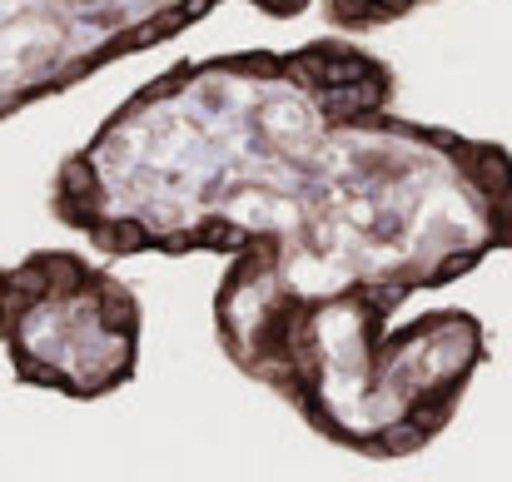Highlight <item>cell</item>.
I'll return each instance as SVG.
<instances>
[{
  "label": "cell",
  "instance_id": "cell-1",
  "mask_svg": "<svg viewBox=\"0 0 512 482\" xmlns=\"http://www.w3.org/2000/svg\"><path fill=\"white\" fill-rule=\"evenodd\" d=\"M353 35L179 60L50 174V219L105 259L259 249L299 289L438 294L512 254V150L393 110Z\"/></svg>",
  "mask_w": 512,
  "mask_h": 482
},
{
  "label": "cell",
  "instance_id": "cell-5",
  "mask_svg": "<svg viewBox=\"0 0 512 482\" xmlns=\"http://www.w3.org/2000/svg\"><path fill=\"white\" fill-rule=\"evenodd\" d=\"M319 5H324L329 30H343V35H368V30L398 25V20H408L413 10L438 5V0H319Z\"/></svg>",
  "mask_w": 512,
  "mask_h": 482
},
{
  "label": "cell",
  "instance_id": "cell-4",
  "mask_svg": "<svg viewBox=\"0 0 512 482\" xmlns=\"http://www.w3.org/2000/svg\"><path fill=\"white\" fill-rule=\"evenodd\" d=\"M234 0H0V125L60 100L90 75L145 55ZM264 20H299L319 0H239Z\"/></svg>",
  "mask_w": 512,
  "mask_h": 482
},
{
  "label": "cell",
  "instance_id": "cell-3",
  "mask_svg": "<svg viewBox=\"0 0 512 482\" xmlns=\"http://www.w3.org/2000/svg\"><path fill=\"white\" fill-rule=\"evenodd\" d=\"M145 343L140 294L75 249L0 264V353L20 388L95 403L135 383Z\"/></svg>",
  "mask_w": 512,
  "mask_h": 482
},
{
  "label": "cell",
  "instance_id": "cell-2",
  "mask_svg": "<svg viewBox=\"0 0 512 482\" xmlns=\"http://www.w3.org/2000/svg\"><path fill=\"white\" fill-rule=\"evenodd\" d=\"M388 284L299 289L259 249L229 254L209 323L219 353L269 388L304 428L368 463L433 448L488 363V328L468 309H423Z\"/></svg>",
  "mask_w": 512,
  "mask_h": 482
}]
</instances>
